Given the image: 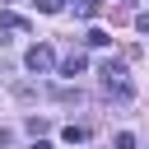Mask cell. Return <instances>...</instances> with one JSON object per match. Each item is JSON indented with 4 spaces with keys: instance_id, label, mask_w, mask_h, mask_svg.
<instances>
[{
    "instance_id": "1",
    "label": "cell",
    "mask_w": 149,
    "mask_h": 149,
    "mask_svg": "<svg viewBox=\"0 0 149 149\" xmlns=\"http://www.w3.org/2000/svg\"><path fill=\"white\" fill-rule=\"evenodd\" d=\"M98 74H102V88H107L112 98L130 102V93H135V88H130V74H126V61H112V56H107V61L98 65Z\"/></svg>"
},
{
    "instance_id": "2",
    "label": "cell",
    "mask_w": 149,
    "mask_h": 149,
    "mask_svg": "<svg viewBox=\"0 0 149 149\" xmlns=\"http://www.w3.org/2000/svg\"><path fill=\"white\" fill-rule=\"evenodd\" d=\"M23 65H28L33 74H51V70H56V51L37 42V47H28V56H23Z\"/></svg>"
},
{
    "instance_id": "3",
    "label": "cell",
    "mask_w": 149,
    "mask_h": 149,
    "mask_svg": "<svg viewBox=\"0 0 149 149\" xmlns=\"http://www.w3.org/2000/svg\"><path fill=\"white\" fill-rule=\"evenodd\" d=\"M23 33H28V19L23 14H0V42H14Z\"/></svg>"
},
{
    "instance_id": "4",
    "label": "cell",
    "mask_w": 149,
    "mask_h": 149,
    "mask_svg": "<svg viewBox=\"0 0 149 149\" xmlns=\"http://www.w3.org/2000/svg\"><path fill=\"white\" fill-rule=\"evenodd\" d=\"M84 65H88V61H84V51H70V56H65V65H61V74H79Z\"/></svg>"
},
{
    "instance_id": "5",
    "label": "cell",
    "mask_w": 149,
    "mask_h": 149,
    "mask_svg": "<svg viewBox=\"0 0 149 149\" xmlns=\"http://www.w3.org/2000/svg\"><path fill=\"white\" fill-rule=\"evenodd\" d=\"M61 135H65V144H84L88 140V126H65Z\"/></svg>"
},
{
    "instance_id": "6",
    "label": "cell",
    "mask_w": 149,
    "mask_h": 149,
    "mask_svg": "<svg viewBox=\"0 0 149 149\" xmlns=\"http://www.w3.org/2000/svg\"><path fill=\"white\" fill-rule=\"evenodd\" d=\"M98 9H102V0H79V5H74V14H79V19H93Z\"/></svg>"
},
{
    "instance_id": "7",
    "label": "cell",
    "mask_w": 149,
    "mask_h": 149,
    "mask_svg": "<svg viewBox=\"0 0 149 149\" xmlns=\"http://www.w3.org/2000/svg\"><path fill=\"white\" fill-rule=\"evenodd\" d=\"M84 42H88V47H107V42H112V37H107V33H102V28H93V33H88V37H84Z\"/></svg>"
},
{
    "instance_id": "8",
    "label": "cell",
    "mask_w": 149,
    "mask_h": 149,
    "mask_svg": "<svg viewBox=\"0 0 149 149\" xmlns=\"http://www.w3.org/2000/svg\"><path fill=\"white\" fill-rule=\"evenodd\" d=\"M116 149H135V135H130V130H121V135H116Z\"/></svg>"
},
{
    "instance_id": "9",
    "label": "cell",
    "mask_w": 149,
    "mask_h": 149,
    "mask_svg": "<svg viewBox=\"0 0 149 149\" xmlns=\"http://www.w3.org/2000/svg\"><path fill=\"white\" fill-rule=\"evenodd\" d=\"M61 5H65V0H37V9H42V14H56Z\"/></svg>"
},
{
    "instance_id": "10",
    "label": "cell",
    "mask_w": 149,
    "mask_h": 149,
    "mask_svg": "<svg viewBox=\"0 0 149 149\" xmlns=\"http://www.w3.org/2000/svg\"><path fill=\"white\" fill-rule=\"evenodd\" d=\"M28 149H56V144H51V140H42V135H33V144H28Z\"/></svg>"
},
{
    "instance_id": "11",
    "label": "cell",
    "mask_w": 149,
    "mask_h": 149,
    "mask_svg": "<svg viewBox=\"0 0 149 149\" xmlns=\"http://www.w3.org/2000/svg\"><path fill=\"white\" fill-rule=\"evenodd\" d=\"M135 28H140V33H149V14H135Z\"/></svg>"
}]
</instances>
